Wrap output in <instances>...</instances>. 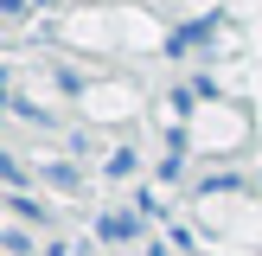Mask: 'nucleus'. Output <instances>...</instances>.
Segmentation results:
<instances>
[{
    "instance_id": "nucleus-1",
    "label": "nucleus",
    "mask_w": 262,
    "mask_h": 256,
    "mask_svg": "<svg viewBox=\"0 0 262 256\" xmlns=\"http://www.w3.org/2000/svg\"><path fill=\"white\" fill-rule=\"evenodd\" d=\"M141 224H147L141 211H102L96 218V237L102 243H128V237H141Z\"/></svg>"
},
{
    "instance_id": "nucleus-2",
    "label": "nucleus",
    "mask_w": 262,
    "mask_h": 256,
    "mask_svg": "<svg viewBox=\"0 0 262 256\" xmlns=\"http://www.w3.org/2000/svg\"><path fill=\"white\" fill-rule=\"evenodd\" d=\"M7 211L19 218V224H51V211L32 199V192H7Z\"/></svg>"
},
{
    "instance_id": "nucleus-3",
    "label": "nucleus",
    "mask_w": 262,
    "mask_h": 256,
    "mask_svg": "<svg viewBox=\"0 0 262 256\" xmlns=\"http://www.w3.org/2000/svg\"><path fill=\"white\" fill-rule=\"evenodd\" d=\"M45 179H51L58 192H77V186H83V173H77V166H45Z\"/></svg>"
},
{
    "instance_id": "nucleus-4",
    "label": "nucleus",
    "mask_w": 262,
    "mask_h": 256,
    "mask_svg": "<svg viewBox=\"0 0 262 256\" xmlns=\"http://www.w3.org/2000/svg\"><path fill=\"white\" fill-rule=\"evenodd\" d=\"M135 166H141V154H135V147H115V154H109V173H115V179H128Z\"/></svg>"
},
{
    "instance_id": "nucleus-5",
    "label": "nucleus",
    "mask_w": 262,
    "mask_h": 256,
    "mask_svg": "<svg viewBox=\"0 0 262 256\" xmlns=\"http://www.w3.org/2000/svg\"><path fill=\"white\" fill-rule=\"evenodd\" d=\"M0 173H7L13 192H26V166H19V154H7V160H0Z\"/></svg>"
},
{
    "instance_id": "nucleus-6",
    "label": "nucleus",
    "mask_w": 262,
    "mask_h": 256,
    "mask_svg": "<svg viewBox=\"0 0 262 256\" xmlns=\"http://www.w3.org/2000/svg\"><path fill=\"white\" fill-rule=\"evenodd\" d=\"M0 243H7V256H32V237H26V230H7Z\"/></svg>"
},
{
    "instance_id": "nucleus-7",
    "label": "nucleus",
    "mask_w": 262,
    "mask_h": 256,
    "mask_svg": "<svg viewBox=\"0 0 262 256\" xmlns=\"http://www.w3.org/2000/svg\"><path fill=\"white\" fill-rule=\"evenodd\" d=\"M7 13H13V19H19V13H26V0H7Z\"/></svg>"
}]
</instances>
